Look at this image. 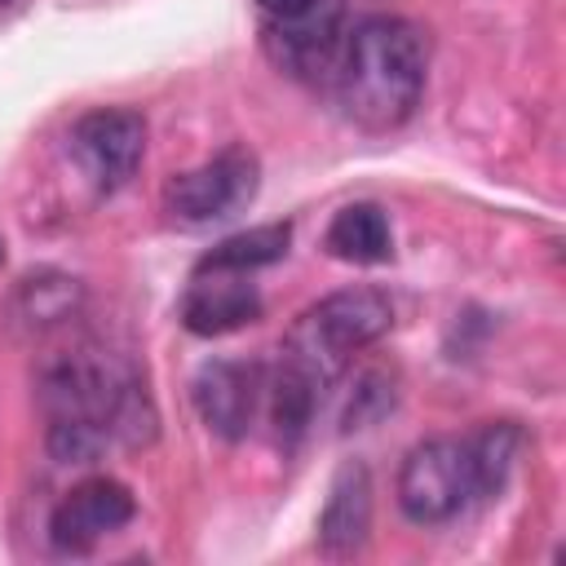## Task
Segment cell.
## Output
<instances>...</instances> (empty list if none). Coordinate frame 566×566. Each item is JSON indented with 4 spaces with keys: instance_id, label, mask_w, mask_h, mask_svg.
Wrapping results in <instances>:
<instances>
[{
    "instance_id": "cell-1",
    "label": "cell",
    "mask_w": 566,
    "mask_h": 566,
    "mask_svg": "<svg viewBox=\"0 0 566 566\" xmlns=\"http://www.w3.org/2000/svg\"><path fill=\"white\" fill-rule=\"evenodd\" d=\"M40 398L49 416V451L62 464H93L111 447H142L159 424L142 371L93 345L49 363Z\"/></svg>"
},
{
    "instance_id": "cell-2",
    "label": "cell",
    "mask_w": 566,
    "mask_h": 566,
    "mask_svg": "<svg viewBox=\"0 0 566 566\" xmlns=\"http://www.w3.org/2000/svg\"><path fill=\"white\" fill-rule=\"evenodd\" d=\"M429 75V40L398 13H371L345 31L332 93L345 119L367 133H389L411 119Z\"/></svg>"
},
{
    "instance_id": "cell-3",
    "label": "cell",
    "mask_w": 566,
    "mask_h": 566,
    "mask_svg": "<svg viewBox=\"0 0 566 566\" xmlns=\"http://www.w3.org/2000/svg\"><path fill=\"white\" fill-rule=\"evenodd\" d=\"M389 327H394V305L385 292L340 287V292H332L318 305L296 314V323L283 336L279 363H287L301 376H310L314 385L332 389L345 376V367L354 363V354L376 345Z\"/></svg>"
},
{
    "instance_id": "cell-4",
    "label": "cell",
    "mask_w": 566,
    "mask_h": 566,
    "mask_svg": "<svg viewBox=\"0 0 566 566\" xmlns=\"http://www.w3.org/2000/svg\"><path fill=\"white\" fill-rule=\"evenodd\" d=\"M473 469L460 438H424L398 464V509L416 526H442L473 504Z\"/></svg>"
},
{
    "instance_id": "cell-5",
    "label": "cell",
    "mask_w": 566,
    "mask_h": 566,
    "mask_svg": "<svg viewBox=\"0 0 566 566\" xmlns=\"http://www.w3.org/2000/svg\"><path fill=\"white\" fill-rule=\"evenodd\" d=\"M261 186V164L248 146H226L221 155L203 159L199 168L177 172L164 186V208L181 226H212L230 221L256 199Z\"/></svg>"
},
{
    "instance_id": "cell-6",
    "label": "cell",
    "mask_w": 566,
    "mask_h": 566,
    "mask_svg": "<svg viewBox=\"0 0 566 566\" xmlns=\"http://www.w3.org/2000/svg\"><path fill=\"white\" fill-rule=\"evenodd\" d=\"M345 31V0H314L301 13L261 18V49L283 75L301 84H332Z\"/></svg>"
},
{
    "instance_id": "cell-7",
    "label": "cell",
    "mask_w": 566,
    "mask_h": 566,
    "mask_svg": "<svg viewBox=\"0 0 566 566\" xmlns=\"http://www.w3.org/2000/svg\"><path fill=\"white\" fill-rule=\"evenodd\" d=\"M190 398H195L199 420L217 438L239 442V438H248L256 411L265 407V367L239 363V358H212L195 371Z\"/></svg>"
},
{
    "instance_id": "cell-8",
    "label": "cell",
    "mask_w": 566,
    "mask_h": 566,
    "mask_svg": "<svg viewBox=\"0 0 566 566\" xmlns=\"http://www.w3.org/2000/svg\"><path fill=\"white\" fill-rule=\"evenodd\" d=\"M71 150L80 155V164L88 168L97 190L111 195L137 172V164L146 155V119L124 106L88 111L71 128Z\"/></svg>"
},
{
    "instance_id": "cell-9",
    "label": "cell",
    "mask_w": 566,
    "mask_h": 566,
    "mask_svg": "<svg viewBox=\"0 0 566 566\" xmlns=\"http://www.w3.org/2000/svg\"><path fill=\"white\" fill-rule=\"evenodd\" d=\"M133 513H137V500H133V491L124 482L84 478L57 500V509L49 517V539L62 553H88L97 539H106L119 526H128Z\"/></svg>"
},
{
    "instance_id": "cell-10",
    "label": "cell",
    "mask_w": 566,
    "mask_h": 566,
    "mask_svg": "<svg viewBox=\"0 0 566 566\" xmlns=\"http://www.w3.org/2000/svg\"><path fill=\"white\" fill-rule=\"evenodd\" d=\"M265 310L256 283L239 270H195L181 296V327L195 336H226L256 323Z\"/></svg>"
},
{
    "instance_id": "cell-11",
    "label": "cell",
    "mask_w": 566,
    "mask_h": 566,
    "mask_svg": "<svg viewBox=\"0 0 566 566\" xmlns=\"http://www.w3.org/2000/svg\"><path fill=\"white\" fill-rule=\"evenodd\" d=\"M371 531V473L367 464L349 460L336 469L327 486V504L318 513V548L327 557H349L367 544Z\"/></svg>"
},
{
    "instance_id": "cell-12",
    "label": "cell",
    "mask_w": 566,
    "mask_h": 566,
    "mask_svg": "<svg viewBox=\"0 0 566 566\" xmlns=\"http://www.w3.org/2000/svg\"><path fill=\"white\" fill-rule=\"evenodd\" d=\"M323 248L336 256V261H349V265H380L394 256V230H389V217L380 203H345L332 221H327V234H323Z\"/></svg>"
},
{
    "instance_id": "cell-13",
    "label": "cell",
    "mask_w": 566,
    "mask_h": 566,
    "mask_svg": "<svg viewBox=\"0 0 566 566\" xmlns=\"http://www.w3.org/2000/svg\"><path fill=\"white\" fill-rule=\"evenodd\" d=\"M287 243H292V226L287 221H265V226H252V230H239V234H226L221 243H212L195 270H239V274H252L261 265H274L287 256Z\"/></svg>"
},
{
    "instance_id": "cell-14",
    "label": "cell",
    "mask_w": 566,
    "mask_h": 566,
    "mask_svg": "<svg viewBox=\"0 0 566 566\" xmlns=\"http://www.w3.org/2000/svg\"><path fill=\"white\" fill-rule=\"evenodd\" d=\"M464 451H469V469H473V495L491 500V495L504 491V482H509V473L517 464L522 429L513 420H491L473 438H464Z\"/></svg>"
},
{
    "instance_id": "cell-15",
    "label": "cell",
    "mask_w": 566,
    "mask_h": 566,
    "mask_svg": "<svg viewBox=\"0 0 566 566\" xmlns=\"http://www.w3.org/2000/svg\"><path fill=\"white\" fill-rule=\"evenodd\" d=\"M367 407H376V411L394 407V385H389L380 371H367V376L358 380L354 402H349V411H345V429H363V424H367Z\"/></svg>"
},
{
    "instance_id": "cell-16",
    "label": "cell",
    "mask_w": 566,
    "mask_h": 566,
    "mask_svg": "<svg viewBox=\"0 0 566 566\" xmlns=\"http://www.w3.org/2000/svg\"><path fill=\"white\" fill-rule=\"evenodd\" d=\"M256 4H261L265 18H283V13H301V9L314 4V0H256Z\"/></svg>"
},
{
    "instance_id": "cell-17",
    "label": "cell",
    "mask_w": 566,
    "mask_h": 566,
    "mask_svg": "<svg viewBox=\"0 0 566 566\" xmlns=\"http://www.w3.org/2000/svg\"><path fill=\"white\" fill-rule=\"evenodd\" d=\"M22 0H0V13H9V9H18Z\"/></svg>"
},
{
    "instance_id": "cell-18",
    "label": "cell",
    "mask_w": 566,
    "mask_h": 566,
    "mask_svg": "<svg viewBox=\"0 0 566 566\" xmlns=\"http://www.w3.org/2000/svg\"><path fill=\"white\" fill-rule=\"evenodd\" d=\"M0 261H4V243H0Z\"/></svg>"
}]
</instances>
